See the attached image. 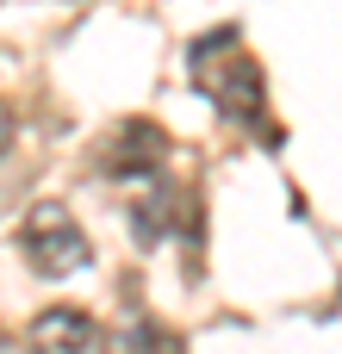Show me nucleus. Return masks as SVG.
Returning a JSON list of instances; mask_svg holds the SVG:
<instances>
[{
  "label": "nucleus",
  "mask_w": 342,
  "mask_h": 354,
  "mask_svg": "<svg viewBox=\"0 0 342 354\" xmlns=\"http://www.w3.org/2000/svg\"><path fill=\"white\" fill-rule=\"evenodd\" d=\"M25 261L37 274H75V268H87V243L62 218V205H37V218L25 230Z\"/></svg>",
  "instance_id": "nucleus-1"
},
{
  "label": "nucleus",
  "mask_w": 342,
  "mask_h": 354,
  "mask_svg": "<svg viewBox=\"0 0 342 354\" xmlns=\"http://www.w3.org/2000/svg\"><path fill=\"white\" fill-rule=\"evenodd\" d=\"M31 348L37 354H87L93 348V324L81 311H44L31 324Z\"/></svg>",
  "instance_id": "nucleus-2"
},
{
  "label": "nucleus",
  "mask_w": 342,
  "mask_h": 354,
  "mask_svg": "<svg viewBox=\"0 0 342 354\" xmlns=\"http://www.w3.org/2000/svg\"><path fill=\"white\" fill-rule=\"evenodd\" d=\"M6 149H12V112L0 106V156H6Z\"/></svg>",
  "instance_id": "nucleus-3"
},
{
  "label": "nucleus",
  "mask_w": 342,
  "mask_h": 354,
  "mask_svg": "<svg viewBox=\"0 0 342 354\" xmlns=\"http://www.w3.org/2000/svg\"><path fill=\"white\" fill-rule=\"evenodd\" d=\"M0 354H31V348H0Z\"/></svg>",
  "instance_id": "nucleus-4"
}]
</instances>
